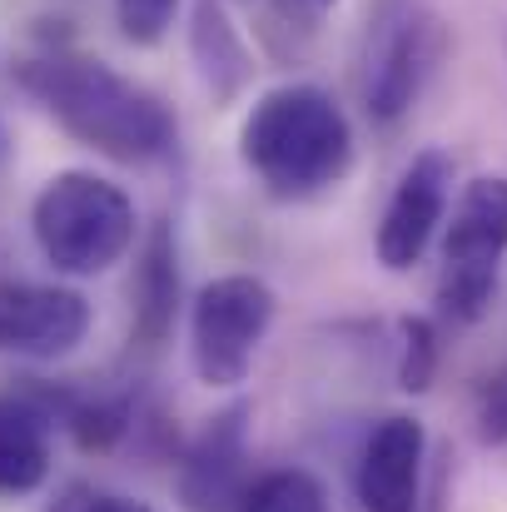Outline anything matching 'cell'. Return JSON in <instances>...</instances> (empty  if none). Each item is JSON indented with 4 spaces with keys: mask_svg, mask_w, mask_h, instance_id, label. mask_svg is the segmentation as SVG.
I'll list each match as a JSON object with an SVG mask.
<instances>
[{
    "mask_svg": "<svg viewBox=\"0 0 507 512\" xmlns=\"http://www.w3.org/2000/svg\"><path fill=\"white\" fill-rule=\"evenodd\" d=\"M15 85L85 150L115 165H155L179 140L174 110L115 65L50 45L15 60Z\"/></svg>",
    "mask_w": 507,
    "mask_h": 512,
    "instance_id": "1",
    "label": "cell"
},
{
    "mask_svg": "<svg viewBox=\"0 0 507 512\" xmlns=\"http://www.w3.org/2000/svg\"><path fill=\"white\" fill-rule=\"evenodd\" d=\"M239 160L274 199H314L353 170V125L329 90H264L239 125Z\"/></svg>",
    "mask_w": 507,
    "mask_h": 512,
    "instance_id": "2",
    "label": "cell"
},
{
    "mask_svg": "<svg viewBox=\"0 0 507 512\" xmlns=\"http://www.w3.org/2000/svg\"><path fill=\"white\" fill-rule=\"evenodd\" d=\"M135 229V199L115 179L90 170L45 179V189L30 204V234L40 259L70 279H95L115 269L135 249Z\"/></svg>",
    "mask_w": 507,
    "mask_h": 512,
    "instance_id": "3",
    "label": "cell"
},
{
    "mask_svg": "<svg viewBox=\"0 0 507 512\" xmlns=\"http://www.w3.org/2000/svg\"><path fill=\"white\" fill-rule=\"evenodd\" d=\"M448 55V25L423 0H378L358 45V90L373 125H398Z\"/></svg>",
    "mask_w": 507,
    "mask_h": 512,
    "instance_id": "4",
    "label": "cell"
},
{
    "mask_svg": "<svg viewBox=\"0 0 507 512\" xmlns=\"http://www.w3.org/2000/svg\"><path fill=\"white\" fill-rule=\"evenodd\" d=\"M507 259V179L483 174L458 194L448 239H443V274H438V309L453 324H478L493 309L498 274Z\"/></svg>",
    "mask_w": 507,
    "mask_h": 512,
    "instance_id": "5",
    "label": "cell"
},
{
    "mask_svg": "<svg viewBox=\"0 0 507 512\" xmlns=\"http://www.w3.org/2000/svg\"><path fill=\"white\" fill-rule=\"evenodd\" d=\"M274 289L254 274H219L189 304V363L209 388H239L274 329Z\"/></svg>",
    "mask_w": 507,
    "mask_h": 512,
    "instance_id": "6",
    "label": "cell"
},
{
    "mask_svg": "<svg viewBox=\"0 0 507 512\" xmlns=\"http://www.w3.org/2000/svg\"><path fill=\"white\" fill-rule=\"evenodd\" d=\"M249 408L214 413L174 468V493L189 512H239L249 493Z\"/></svg>",
    "mask_w": 507,
    "mask_h": 512,
    "instance_id": "7",
    "label": "cell"
},
{
    "mask_svg": "<svg viewBox=\"0 0 507 512\" xmlns=\"http://www.w3.org/2000/svg\"><path fill=\"white\" fill-rule=\"evenodd\" d=\"M448 199H453V160L443 150L413 155V165L403 170L383 219H378V234H373L378 264L393 269V274L413 269L428 254V244H433V234L448 214Z\"/></svg>",
    "mask_w": 507,
    "mask_h": 512,
    "instance_id": "8",
    "label": "cell"
},
{
    "mask_svg": "<svg viewBox=\"0 0 507 512\" xmlns=\"http://www.w3.org/2000/svg\"><path fill=\"white\" fill-rule=\"evenodd\" d=\"M90 334V299L65 284H30L0 274V353L60 358Z\"/></svg>",
    "mask_w": 507,
    "mask_h": 512,
    "instance_id": "9",
    "label": "cell"
},
{
    "mask_svg": "<svg viewBox=\"0 0 507 512\" xmlns=\"http://www.w3.org/2000/svg\"><path fill=\"white\" fill-rule=\"evenodd\" d=\"M423 423L408 413H388L368 428L353 468V493L363 512H418L423 498Z\"/></svg>",
    "mask_w": 507,
    "mask_h": 512,
    "instance_id": "10",
    "label": "cell"
},
{
    "mask_svg": "<svg viewBox=\"0 0 507 512\" xmlns=\"http://www.w3.org/2000/svg\"><path fill=\"white\" fill-rule=\"evenodd\" d=\"M55 408L40 388V378H25L20 388L0 393V498H30L50 478V433Z\"/></svg>",
    "mask_w": 507,
    "mask_h": 512,
    "instance_id": "11",
    "label": "cell"
},
{
    "mask_svg": "<svg viewBox=\"0 0 507 512\" xmlns=\"http://www.w3.org/2000/svg\"><path fill=\"white\" fill-rule=\"evenodd\" d=\"M130 299H135L130 339L140 348L165 343L169 329H174V314H179V244H174V224L169 219H155L150 234H145Z\"/></svg>",
    "mask_w": 507,
    "mask_h": 512,
    "instance_id": "12",
    "label": "cell"
},
{
    "mask_svg": "<svg viewBox=\"0 0 507 512\" xmlns=\"http://www.w3.org/2000/svg\"><path fill=\"white\" fill-rule=\"evenodd\" d=\"M189 50L199 65V80L214 100H234L249 75H254V55L239 35V25L229 20L224 0H199L194 5V25H189Z\"/></svg>",
    "mask_w": 507,
    "mask_h": 512,
    "instance_id": "13",
    "label": "cell"
},
{
    "mask_svg": "<svg viewBox=\"0 0 507 512\" xmlns=\"http://www.w3.org/2000/svg\"><path fill=\"white\" fill-rule=\"evenodd\" d=\"M239 512H329V498H324V488H319L314 473L284 468V473L259 478V483L244 493Z\"/></svg>",
    "mask_w": 507,
    "mask_h": 512,
    "instance_id": "14",
    "label": "cell"
},
{
    "mask_svg": "<svg viewBox=\"0 0 507 512\" xmlns=\"http://www.w3.org/2000/svg\"><path fill=\"white\" fill-rule=\"evenodd\" d=\"M438 373V329L428 319H403L398 324V383L408 393H428Z\"/></svg>",
    "mask_w": 507,
    "mask_h": 512,
    "instance_id": "15",
    "label": "cell"
},
{
    "mask_svg": "<svg viewBox=\"0 0 507 512\" xmlns=\"http://www.w3.org/2000/svg\"><path fill=\"white\" fill-rule=\"evenodd\" d=\"M174 15H179V0H115V25L140 50L165 40L174 30Z\"/></svg>",
    "mask_w": 507,
    "mask_h": 512,
    "instance_id": "16",
    "label": "cell"
},
{
    "mask_svg": "<svg viewBox=\"0 0 507 512\" xmlns=\"http://www.w3.org/2000/svg\"><path fill=\"white\" fill-rule=\"evenodd\" d=\"M478 438L488 448H507V368L493 373L478 393Z\"/></svg>",
    "mask_w": 507,
    "mask_h": 512,
    "instance_id": "17",
    "label": "cell"
},
{
    "mask_svg": "<svg viewBox=\"0 0 507 512\" xmlns=\"http://www.w3.org/2000/svg\"><path fill=\"white\" fill-rule=\"evenodd\" d=\"M50 512H155V508H145V503H135V498H120V493H100V488L70 483V488L55 498Z\"/></svg>",
    "mask_w": 507,
    "mask_h": 512,
    "instance_id": "18",
    "label": "cell"
},
{
    "mask_svg": "<svg viewBox=\"0 0 507 512\" xmlns=\"http://www.w3.org/2000/svg\"><path fill=\"white\" fill-rule=\"evenodd\" d=\"M334 5L338 0H274V15H279L284 25H304V30H314Z\"/></svg>",
    "mask_w": 507,
    "mask_h": 512,
    "instance_id": "19",
    "label": "cell"
},
{
    "mask_svg": "<svg viewBox=\"0 0 507 512\" xmlns=\"http://www.w3.org/2000/svg\"><path fill=\"white\" fill-rule=\"evenodd\" d=\"M0 160H5V125H0Z\"/></svg>",
    "mask_w": 507,
    "mask_h": 512,
    "instance_id": "20",
    "label": "cell"
}]
</instances>
